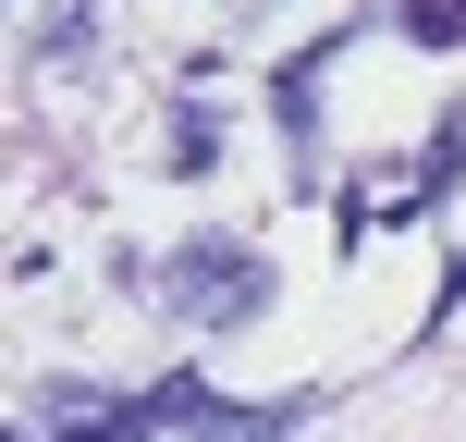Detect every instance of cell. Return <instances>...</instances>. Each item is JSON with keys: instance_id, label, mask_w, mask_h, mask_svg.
I'll return each mask as SVG.
<instances>
[{"instance_id": "cell-1", "label": "cell", "mask_w": 466, "mask_h": 442, "mask_svg": "<svg viewBox=\"0 0 466 442\" xmlns=\"http://www.w3.org/2000/svg\"><path fill=\"white\" fill-rule=\"evenodd\" d=\"M160 295L185 307V320L233 332V320H258V307H270V258H258V246H233V233H197V246H172Z\"/></svg>"}, {"instance_id": "cell-2", "label": "cell", "mask_w": 466, "mask_h": 442, "mask_svg": "<svg viewBox=\"0 0 466 442\" xmlns=\"http://www.w3.org/2000/svg\"><path fill=\"white\" fill-rule=\"evenodd\" d=\"M405 37L418 49H466V0H405Z\"/></svg>"}, {"instance_id": "cell-3", "label": "cell", "mask_w": 466, "mask_h": 442, "mask_svg": "<svg viewBox=\"0 0 466 442\" xmlns=\"http://www.w3.org/2000/svg\"><path fill=\"white\" fill-rule=\"evenodd\" d=\"M270 98H282V123L307 136V123H319V62H282V87H270Z\"/></svg>"}]
</instances>
